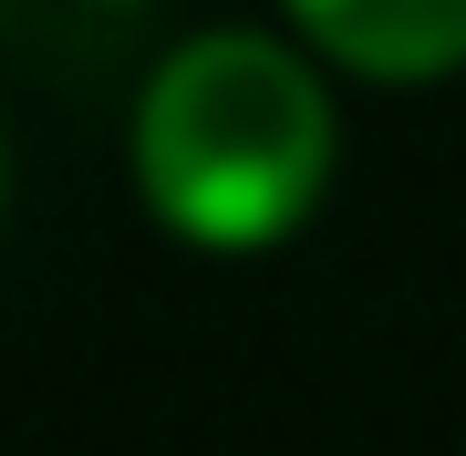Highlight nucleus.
Here are the masks:
<instances>
[{"label": "nucleus", "mask_w": 466, "mask_h": 456, "mask_svg": "<svg viewBox=\"0 0 466 456\" xmlns=\"http://www.w3.org/2000/svg\"><path fill=\"white\" fill-rule=\"evenodd\" d=\"M146 198L198 238H280L332 177L321 73L280 32H198L135 104Z\"/></svg>", "instance_id": "1"}, {"label": "nucleus", "mask_w": 466, "mask_h": 456, "mask_svg": "<svg viewBox=\"0 0 466 456\" xmlns=\"http://www.w3.org/2000/svg\"><path fill=\"white\" fill-rule=\"evenodd\" d=\"M290 11L373 73H435L466 52V0H290Z\"/></svg>", "instance_id": "2"}]
</instances>
